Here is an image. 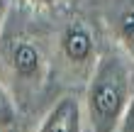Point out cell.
Returning <instances> with one entry per match:
<instances>
[{
  "instance_id": "3957f363",
  "label": "cell",
  "mask_w": 134,
  "mask_h": 132,
  "mask_svg": "<svg viewBox=\"0 0 134 132\" xmlns=\"http://www.w3.org/2000/svg\"><path fill=\"white\" fill-rule=\"evenodd\" d=\"M56 56L64 71L78 78H90L100 51L93 29L83 20H68L56 34Z\"/></svg>"
},
{
  "instance_id": "5b68a950",
  "label": "cell",
  "mask_w": 134,
  "mask_h": 132,
  "mask_svg": "<svg viewBox=\"0 0 134 132\" xmlns=\"http://www.w3.org/2000/svg\"><path fill=\"white\" fill-rule=\"evenodd\" d=\"M112 34L117 46L134 59V5L122 7L112 20Z\"/></svg>"
},
{
  "instance_id": "6da1fadb",
  "label": "cell",
  "mask_w": 134,
  "mask_h": 132,
  "mask_svg": "<svg viewBox=\"0 0 134 132\" xmlns=\"http://www.w3.org/2000/svg\"><path fill=\"white\" fill-rule=\"evenodd\" d=\"M134 98V66L132 56L122 49L100 54L83 98V113L90 132H117L124 113Z\"/></svg>"
},
{
  "instance_id": "ba28073f",
  "label": "cell",
  "mask_w": 134,
  "mask_h": 132,
  "mask_svg": "<svg viewBox=\"0 0 134 132\" xmlns=\"http://www.w3.org/2000/svg\"><path fill=\"white\" fill-rule=\"evenodd\" d=\"M20 3L32 5V7H37V10H49V7H54L56 3H61V0H20Z\"/></svg>"
},
{
  "instance_id": "9c48e42d",
  "label": "cell",
  "mask_w": 134,
  "mask_h": 132,
  "mask_svg": "<svg viewBox=\"0 0 134 132\" xmlns=\"http://www.w3.org/2000/svg\"><path fill=\"white\" fill-rule=\"evenodd\" d=\"M7 10H10V0H0V37H3V27L7 20Z\"/></svg>"
},
{
  "instance_id": "30bf717a",
  "label": "cell",
  "mask_w": 134,
  "mask_h": 132,
  "mask_svg": "<svg viewBox=\"0 0 134 132\" xmlns=\"http://www.w3.org/2000/svg\"><path fill=\"white\" fill-rule=\"evenodd\" d=\"M0 132H3V130H0Z\"/></svg>"
},
{
  "instance_id": "277c9868",
  "label": "cell",
  "mask_w": 134,
  "mask_h": 132,
  "mask_svg": "<svg viewBox=\"0 0 134 132\" xmlns=\"http://www.w3.org/2000/svg\"><path fill=\"white\" fill-rule=\"evenodd\" d=\"M83 103L76 96H61L44 118L39 120V127L34 132H83Z\"/></svg>"
},
{
  "instance_id": "52a82bcc",
  "label": "cell",
  "mask_w": 134,
  "mask_h": 132,
  "mask_svg": "<svg viewBox=\"0 0 134 132\" xmlns=\"http://www.w3.org/2000/svg\"><path fill=\"white\" fill-rule=\"evenodd\" d=\"M117 132H134V98H132V103L127 108V113H124L122 122L117 125Z\"/></svg>"
},
{
  "instance_id": "7a4b0ae2",
  "label": "cell",
  "mask_w": 134,
  "mask_h": 132,
  "mask_svg": "<svg viewBox=\"0 0 134 132\" xmlns=\"http://www.w3.org/2000/svg\"><path fill=\"white\" fill-rule=\"evenodd\" d=\"M3 66L20 93H34L42 88L49 71V56L44 46L32 37H15L3 49Z\"/></svg>"
},
{
  "instance_id": "8992f818",
  "label": "cell",
  "mask_w": 134,
  "mask_h": 132,
  "mask_svg": "<svg viewBox=\"0 0 134 132\" xmlns=\"http://www.w3.org/2000/svg\"><path fill=\"white\" fill-rule=\"evenodd\" d=\"M15 122H17V103H15V96L7 91V86L0 81V130H12Z\"/></svg>"
}]
</instances>
